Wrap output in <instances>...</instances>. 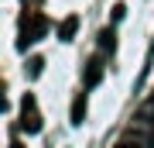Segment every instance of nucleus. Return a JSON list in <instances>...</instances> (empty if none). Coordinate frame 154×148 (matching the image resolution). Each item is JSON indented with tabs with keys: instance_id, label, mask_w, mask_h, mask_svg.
Segmentation results:
<instances>
[{
	"instance_id": "f257e3e1",
	"label": "nucleus",
	"mask_w": 154,
	"mask_h": 148,
	"mask_svg": "<svg viewBox=\"0 0 154 148\" xmlns=\"http://www.w3.org/2000/svg\"><path fill=\"white\" fill-rule=\"evenodd\" d=\"M82 117H86V93H79L72 100V124H82Z\"/></svg>"
},
{
	"instance_id": "f03ea898",
	"label": "nucleus",
	"mask_w": 154,
	"mask_h": 148,
	"mask_svg": "<svg viewBox=\"0 0 154 148\" xmlns=\"http://www.w3.org/2000/svg\"><path fill=\"white\" fill-rule=\"evenodd\" d=\"M99 76H103V66H99V59H93L89 62V72H86V86H96Z\"/></svg>"
},
{
	"instance_id": "7ed1b4c3",
	"label": "nucleus",
	"mask_w": 154,
	"mask_h": 148,
	"mask_svg": "<svg viewBox=\"0 0 154 148\" xmlns=\"http://www.w3.org/2000/svg\"><path fill=\"white\" fill-rule=\"evenodd\" d=\"M75 28H79V17H69V21H65V24L58 28V35H62V38H65V41H69L72 35H75Z\"/></svg>"
}]
</instances>
